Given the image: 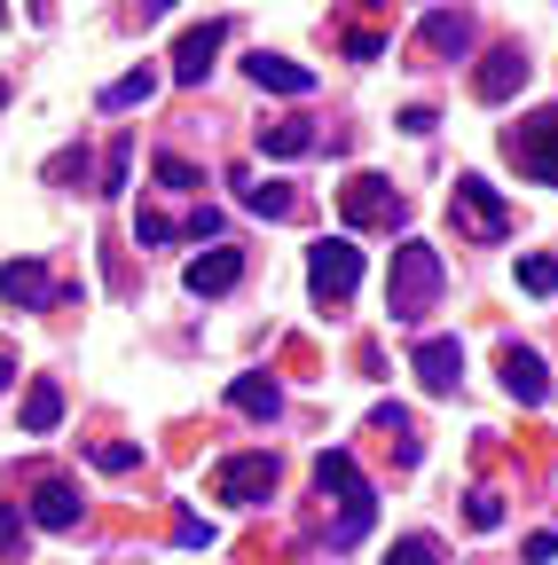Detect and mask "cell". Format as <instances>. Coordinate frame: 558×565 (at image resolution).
<instances>
[{
    "label": "cell",
    "mask_w": 558,
    "mask_h": 565,
    "mask_svg": "<svg viewBox=\"0 0 558 565\" xmlns=\"http://www.w3.org/2000/svg\"><path fill=\"white\" fill-rule=\"evenodd\" d=\"M213 494H221V503H267V494H275V456H267V448L221 456V463H213Z\"/></svg>",
    "instance_id": "7"
},
{
    "label": "cell",
    "mask_w": 558,
    "mask_h": 565,
    "mask_svg": "<svg viewBox=\"0 0 558 565\" xmlns=\"http://www.w3.org/2000/svg\"><path fill=\"white\" fill-rule=\"evenodd\" d=\"M244 79L260 87V95H315V71L307 63H292V55H244Z\"/></svg>",
    "instance_id": "12"
},
{
    "label": "cell",
    "mask_w": 558,
    "mask_h": 565,
    "mask_svg": "<svg viewBox=\"0 0 558 565\" xmlns=\"http://www.w3.org/2000/svg\"><path fill=\"white\" fill-rule=\"evenodd\" d=\"M409 370H417V385H425V393H456L464 385V345L456 338H417V353H409Z\"/></svg>",
    "instance_id": "8"
},
{
    "label": "cell",
    "mask_w": 558,
    "mask_h": 565,
    "mask_svg": "<svg viewBox=\"0 0 558 565\" xmlns=\"http://www.w3.org/2000/svg\"><path fill=\"white\" fill-rule=\"evenodd\" d=\"M355 282H362L355 236H323V244L307 252V291H315L323 307H346V299H355Z\"/></svg>",
    "instance_id": "4"
},
{
    "label": "cell",
    "mask_w": 558,
    "mask_h": 565,
    "mask_svg": "<svg viewBox=\"0 0 558 565\" xmlns=\"http://www.w3.org/2000/svg\"><path fill=\"white\" fill-rule=\"evenodd\" d=\"M181 282H189V299H229L236 282H244V252H236V244H213L204 259H189Z\"/></svg>",
    "instance_id": "10"
},
{
    "label": "cell",
    "mask_w": 558,
    "mask_h": 565,
    "mask_svg": "<svg viewBox=\"0 0 558 565\" xmlns=\"http://www.w3.org/2000/svg\"><path fill=\"white\" fill-rule=\"evenodd\" d=\"M558 557V534H527V565H550Z\"/></svg>",
    "instance_id": "31"
},
{
    "label": "cell",
    "mask_w": 558,
    "mask_h": 565,
    "mask_svg": "<svg viewBox=\"0 0 558 565\" xmlns=\"http://www.w3.org/2000/svg\"><path fill=\"white\" fill-rule=\"evenodd\" d=\"M229 408H236V416H275V408H284V393H275L267 377H236V385H229Z\"/></svg>",
    "instance_id": "18"
},
{
    "label": "cell",
    "mask_w": 558,
    "mask_h": 565,
    "mask_svg": "<svg viewBox=\"0 0 558 565\" xmlns=\"http://www.w3.org/2000/svg\"><path fill=\"white\" fill-rule=\"evenodd\" d=\"M393 565H441V542L433 534H401L393 542Z\"/></svg>",
    "instance_id": "24"
},
{
    "label": "cell",
    "mask_w": 558,
    "mask_h": 565,
    "mask_svg": "<svg viewBox=\"0 0 558 565\" xmlns=\"http://www.w3.org/2000/svg\"><path fill=\"white\" fill-rule=\"evenodd\" d=\"M0 103H9V79H0Z\"/></svg>",
    "instance_id": "33"
},
{
    "label": "cell",
    "mask_w": 558,
    "mask_h": 565,
    "mask_svg": "<svg viewBox=\"0 0 558 565\" xmlns=\"http://www.w3.org/2000/svg\"><path fill=\"white\" fill-rule=\"evenodd\" d=\"M260 150H267V158H307V150H315V126H299V118L260 126Z\"/></svg>",
    "instance_id": "16"
},
{
    "label": "cell",
    "mask_w": 558,
    "mask_h": 565,
    "mask_svg": "<svg viewBox=\"0 0 558 565\" xmlns=\"http://www.w3.org/2000/svg\"><path fill=\"white\" fill-rule=\"evenodd\" d=\"M496 370H504V393H512L519 408H543V401H550V370H543V353H535V345H504V353H496Z\"/></svg>",
    "instance_id": "9"
},
{
    "label": "cell",
    "mask_w": 558,
    "mask_h": 565,
    "mask_svg": "<svg viewBox=\"0 0 558 565\" xmlns=\"http://www.w3.org/2000/svg\"><path fill=\"white\" fill-rule=\"evenodd\" d=\"M95 463H103V471H134V463H143V448H134V440H103Z\"/></svg>",
    "instance_id": "26"
},
{
    "label": "cell",
    "mask_w": 558,
    "mask_h": 565,
    "mask_svg": "<svg viewBox=\"0 0 558 565\" xmlns=\"http://www.w3.org/2000/svg\"><path fill=\"white\" fill-rule=\"evenodd\" d=\"M519 291H527V299H550V291H558V259H550V252L519 259Z\"/></svg>",
    "instance_id": "22"
},
{
    "label": "cell",
    "mask_w": 558,
    "mask_h": 565,
    "mask_svg": "<svg viewBox=\"0 0 558 565\" xmlns=\"http://www.w3.org/2000/svg\"><path fill=\"white\" fill-rule=\"evenodd\" d=\"M9 377H17V362H9V353H0V393H9Z\"/></svg>",
    "instance_id": "32"
},
{
    "label": "cell",
    "mask_w": 558,
    "mask_h": 565,
    "mask_svg": "<svg viewBox=\"0 0 558 565\" xmlns=\"http://www.w3.org/2000/svg\"><path fill=\"white\" fill-rule=\"evenodd\" d=\"M472 526H480V534L504 526V494H472Z\"/></svg>",
    "instance_id": "30"
},
{
    "label": "cell",
    "mask_w": 558,
    "mask_h": 565,
    "mask_svg": "<svg viewBox=\"0 0 558 565\" xmlns=\"http://www.w3.org/2000/svg\"><path fill=\"white\" fill-rule=\"evenodd\" d=\"M126 166H134V141L118 134V141H110V158H103V196H126Z\"/></svg>",
    "instance_id": "23"
},
{
    "label": "cell",
    "mask_w": 558,
    "mask_h": 565,
    "mask_svg": "<svg viewBox=\"0 0 558 565\" xmlns=\"http://www.w3.org/2000/svg\"><path fill=\"white\" fill-rule=\"evenodd\" d=\"M504 158H512L527 181L558 189V110H543V118H527V126H504Z\"/></svg>",
    "instance_id": "5"
},
{
    "label": "cell",
    "mask_w": 558,
    "mask_h": 565,
    "mask_svg": "<svg viewBox=\"0 0 558 565\" xmlns=\"http://www.w3.org/2000/svg\"><path fill=\"white\" fill-rule=\"evenodd\" d=\"M32 526L72 534V526H80V487H72V479H40V487H32Z\"/></svg>",
    "instance_id": "14"
},
{
    "label": "cell",
    "mask_w": 558,
    "mask_h": 565,
    "mask_svg": "<svg viewBox=\"0 0 558 565\" xmlns=\"http://www.w3.org/2000/svg\"><path fill=\"white\" fill-rule=\"evenodd\" d=\"M449 221H464V236H480V244H496V236H512V212H504V196L487 189L480 173H456V196H449Z\"/></svg>",
    "instance_id": "6"
},
{
    "label": "cell",
    "mask_w": 558,
    "mask_h": 565,
    "mask_svg": "<svg viewBox=\"0 0 558 565\" xmlns=\"http://www.w3.org/2000/svg\"><path fill=\"white\" fill-rule=\"evenodd\" d=\"M0 299L24 307V315H40V307L55 299V282H48V267H40V259H9V267H0Z\"/></svg>",
    "instance_id": "15"
},
{
    "label": "cell",
    "mask_w": 558,
    "mask_h": 565,
    "mask_svg": "<svg viewBox=\"0 0 558 565\" xmlns=\"http://www.w3.org/2000/svg\"><path fill=\"white\" fill-rule=\"evenodd\" d=\"M221 40H229V24H197V32H181V40H173V79H181V87H197L204 71H213Z\"/></svg>",
    "instance_id": "13"
},
{
    "label": "cell",
    "mask_w": 558,
    "mask_h": 565,
    "mask_svg": "<svg viewBox=\"0 0 558 565\" xmlns=\"http://www.w3.org/2000/svg\"><path fill=\"white\" fill-rule=\"evenodd\" d=\"M55 424H63V385L40 377V385L24 393V433H55Z\"/></svg>",
    "instance_id": "17"
},
{
    "label": "cell",
    "mask_w": 558,
    "mask_h": 565,
    "mask_svg": "<svg viewBox=\"0 0 558 565\" xmlns=\"http://www.w3.org/2000/svg\"><path fill=\"white\" fill-rule=\"evenodd\" d=\"M236 189H244V212H267V221H292V212H299L292 189H260L252 173H236Z\"/></svg>",
    "instance_id": "19"
},
{
    "label": "cell",
    "mask_w": 558,
    "mask_h": 565,
    "mask_svg": "<svg viewBox=\"0 0 558 565\" xmlns=\"http://www.w3.org/2000/svg\"><path fill=\"white\" fill-rule=\"evenodd\" d=\"M519 87H527V55H519V47H487L480 71H472V95H480V103H512Z\"/></svg>",
    "instance_id": "11"
},
{
    "label": "cell",
    "mask_w": 558,
    "mask_h": 565,
    "mask_svg": "<svg viewBox=\"0 0 558 565\" xmlns=\"http://www.w3.org/2000/svg\"><path fill=\"white\" fill-rule=\"evenodd\" d=\"M425 47H433V55H464V47H472V24H464V17H433V24H425Z\"/></svg>",
    "instance_id": "21"
},
{
    "label": "cell",
    "mask_w": 558,
    "mask_h": 565,
    "mask_svg": "<svg viewBox=\"0 0 558 565\" xmlns=\"http://www.w3.org/2000/svg\"><path fill=\"white\" fill-rule=\"evenodd\" d=\"M0 557H24V511L0 503Z\"/></svg>",
    "instance_id": "25"
},
{
    "label": "cell",
    "mask_w": 558,
    "mask_h": 565,
    "mask_svg": "<svg viewBox=\"0 0 558 565\" xmlns=\"http://www.w3.org/2000/svg\"><path fill=\"white\" fill-rule=\"evenodd\" d=\"M158 181H166V189H204V173H197L189 158H158Z\"/></svg>",
    "instance_id": "27"
},
{
    "label": "cell",
    "mask_w": 558,
    "mask_h": 565,
    "mask_svg": "<svg viewBox=\"0 0 558 565\" xmlns=\"http://www.w3.org/2000/svg\"><path fill=\"white\" fill-rule=\"evenodd\" d=\"M441 282H449L441 252H433L425 236H401L393 275H386V315H393V322H425V315H433V299H441Z\"/></svg>",
    "instance_id": "2"
},
{
    "label": "cell",
    "mask_w": 558,
    "mask_h": 565,
    "mask_svg": "<svg viewBox=\"0 0 558 565\" xmlns=\"http://www.w3.org/2000/svg\"><path fill=\"white\" fill-rule=\"evenodd\" d=\"M0 24H9V9H0Z\"/></svg>",
    "instance_id": "34"
},
{
    "label": "cell",
    "mask_w": 558,
    "mask_h": 565,
    "mask_svg": "<svg viewBox=\"0 0 558 565\" xmlns=\"http://www.w3.org/2000/svg\"><path fill=\"white\" fill-rule=\"evenodd\" d=\"M134 236H143V244H173L181 221H166V212H143V221H134Z\"/></svg>",
    "instance_id": "28"
},
{
    "label": "cell",
    "mask_w": 558,
    "mask_h": 565,
    "mask_svg": "<svg viewBox=\"0 0 558 565\" xmlns=\"http://www.w3.org/2000/svg\"><path fill=\"white\" fill-rule=\"evenodd\" d=\"M315 487H323V503H338V526H330V550H355V542L370 534V519H378V494L362 487V471H355V456H346V448H323V456H315Z\"/></svg>",
    "instance_id": "1"
},
{
    "label": "cell",
    "mask_w": 558,
    "mask_h": 565,
    "mask_svg": "<svg viewBox=\"0 0 558 565\" xmlns=\"http://www.w3.org/2000/svg\"><path fill=\"white\" fill-rule=\"evenodd\" d=\"M181 236H197V244H204V236H221V212H213V204H197L189 221H181Z\"/></svg>",
    "instance_id": "29"
},
{
    "label": "cell",
    "mask_w": 558,
    "mask_h": 565,
    "mask_svg": "<svg viewBox=\"0 0 558 565\" xmlns=\"http://www.w3.org/2000/svg\"><path fill=\"white\" fill-rule=\"evenodd\" d=\"M338 212H346V228H401L409 221V196L386 173H355L338 189Z\"/></svg>",
    "instance_id": "3"
},
{
    "label": "cell",
    "mask_w": 558,
    "mask_h": 565,
    "mask_svg": "<svg viewBox=\"0 0 558 565\" xmlns=\"http://www.w3.org/2000/svg\"><path fill=\"white\" fill-rule=\"evenodd\" d=\"M158 95V71H126V79L103 87V110H134V103H150Z\"/></svg>",
    "instance_id": "20"
}]
</instances>
